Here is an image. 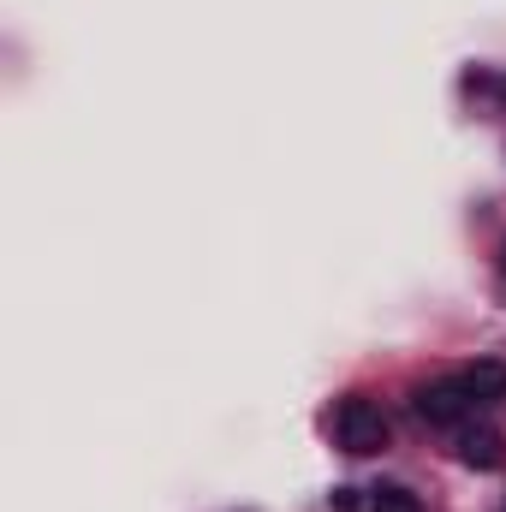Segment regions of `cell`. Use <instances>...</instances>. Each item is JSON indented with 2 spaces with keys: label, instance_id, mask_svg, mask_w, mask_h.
I'll use <instances>...</instances> for the list:
<instances>
[{
  "label": "cell",
  "instance_id": "cell-1",
  "mask_svg": "<svg viewBox=\"0 0 506 512\" xmlns=\"http://www.w3.org/2000/svg\"><path fill=\"white\" fill-rule=\"evenodd\" d=\"M334 429H340V447L346 453H381L387 447V417H381V405H370V399H346L340 417H334Z\"/></svg>",
  "mask_w": 506,
  "mask_h": 512
},
{
  "label": "cell",
  "instance_id": "cell-2",
  "mask_svg": "<svg viewBox=\"0 0 506 512\" xmlns=\"http://www.w3.org/2000/svg\"><path fill=\"white\" fill-rule=\"evenodd\" d=\"M411 405H417V417L423 423H435V429H453V423H465V411H471V393L459 387V376L453 382H429L411 393Z\"/></svg>",
  "mask_w": 506,
  "mask_h": 512
},
{
  "label": "cell",
  "instance_id": "cell-3",
  "mask_svg": "<svg viewBox=\"0 0 506 512\" xmlns=\"http://www.w3.org/2000/svg\"><path fill=\"white\" fill-rule=\"evenodd\" d=\"M459 387L471 393V405H501L506 399V364L501 358H477L459 370Z\"/></svg>",
  "mask_w": 506,
  "mask_h": 512
},
{
  "label": "cell",
  "instance_id": "cell-4",
  "mask_svg": "<svg viewBox=\"0 0 506 512\" xmlns=\"http://www.w3.org/2000/svg\"><path fill=\"white\" fill-rule=\"evenodd\" d=\"M459 459H465L471 471H501V465H506V435H501V429H465Z\"/></svg>",
  "mask_w": 506,
  "mask_h": 512
},
{
  "label": "cell",
  "instance_id": "cell-5",
  "mask_svg": "<svg viewBox=\"0 0 506 512\" xmlns=\"http://www.w3.org/2000/svg\"><path fill=\"white\" fill-rule=\"evenodd\" d=\"M376 512H423V501L393 483V489H376Z\"/></svg>",
  "mask_w": 506,
  "mask_h": 512
},
{
  "label": "cell",
  "instance_id": "cell-6",
  "mask_svg": "<svg viewBox=\"0 0 506 512\" xmlns=\"http://www.w3.org/2000/svg\"><path fill=\"white\" fill-rule=\"evenodd\" d=\"M358 507V489H334V512H352Z\"/></svg>",
  "mask_w": 506,
  "mask_h": 512
},
{
  "label": "cell",
  "instance_id": "cell-7",
  "mask_svg": "<svg viewBox=\"0 0 506 512\" xmlns=\"http://www.w3.org/2000/svg\"><path fill=\"white\" fill-rule=\"evenodd\" d=\"M501 262H506V251H501Z\"/></svg>",
  "mask_w": 506,
  "mask_h": 512
}]
</instances>
